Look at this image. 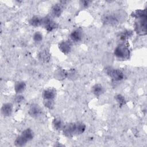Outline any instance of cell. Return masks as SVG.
<instances>
[{
  "label": "cell",
  "instance_id": "cell-1",
  "mask_svg": "<svg viewBox=\"0 0 147 147\" xmlns=\"http://www.w3.org/2000/svg\"><path fill=\"white\" fill-rule=\"evenodd\" d=\"M122 14L123 13H121L119 11H115L105 14L102 16V21L103 23L106 25H115L118 24L123 18Z\"/></svg>",
  "mask_w": 147,
  "mask_h": 147
},
{
  "label": "cell",
  "instance_id": "cell-2",
  "mask_svg": "<svg viewBox=\"0 0 147 147\" xmlns=\"http://www.w3.org/2000/svg\"><path fill=\"white\" fill-rule=\"evenodd\" d=\"M146 15L136 19L134 24V30L140 35L146 34Z\"/></svg>",
  "mask_w": 147,
  "mask_h": 147
},
{
  "label": "cell",
  "instance_id": "cell-3",
  "mask_svg": "<svg viewBox=\"0 0 147 147\" xmlns=\"http://www.w3.org/2000/svg\"><path fill=\"white\" fill-rule=\"evenodd\" d=\"M114 54L118 59L126 60L129 57L130 51L127 46L124 44H121L115 48Z\"/></svg>",
  "mask_w": 147,
  "mask_h": 147
},
{
  "label": "cell",
  "instance_id": "cell-4",
  "mask_svg": "<svg viewBox=\"0 0 147 147\" xmlns=\"http://www.w3.org/2000/svg\"><path fill=\"white\" fill-rule=\"evenodd\" d=\"M106 72L110 78L115 81H119L124 78L123 73L118 69L107 67L106 68Z\"/></svg>",
  "mask_w": 147,
  "mask_h": 147
},
{
  "label": "cell",
  "instance_id": "cell-5",
  "mask_svg": "<svg viewBox=\"0 0 147 147\" xmlns=\"http://www.w3.org/2000/svg\"><path fill=\"white\" fill-rule=\"evenodd\" d=\"M48 32H52L56 29L58 25L49 17H44L42 18V25Z\"/></svg>",
  "mask_w": 147,
  "mask_h": 147
},
{
  "label": "cell",
  "instance_id": "cell-6",
  "mask_svg": "<svg viewBox=\"0 0 147 147\" xmlns=\"http://www.w3.org/2000/svg\"><path fill=\"white\" fill-rule=\"evenodd\" d=\"M62 130L64 136L68 137L75 135V123H68L63 126Z\"/></svg>",
  "mask_w": 147,
  "mask_h": 147
},
{
  "label": "cell",
  "instance_id": "cell-7",
  "mask_svg": "<svg viewBox=\"0 0 147 147\" xmlns=\"http://www.w3.org/2000/svg\"><path fill=\"white\" fill-rule=\"evenodd\" d=\"M58 47L59 50L63 53L67 54L69 53L72 49V44L68 40H64L61 41Z\"/></svg>",
  "mask_w": 147,
  "mask_h": 147
},
{
  "label": "cell",
  "instance_id": "cell-8",
  "mask_svg": "<svg viewBox=\"0 0 147 147\" xmlns=\"http://www.w3.org/2000/svg\"><path fill=\"white\" fill-rule=\"evenodd\" d=\"M42 110L40 106L36 103L32 104L29 109V114L32 117H37L41 114Z\"/></svg>",
  "mask_w": 147,
  "mask_h": 147
},
{
  "label": "cell",
  "instance_id": "cell-9",
  "mask_svg": "<svg viewBox=\"0 0 147 147\" xmlns=\"http://www.w3.org/2000/svg\"><path fill=\"white\" fill-rule=\"evenodd\" d=\"M63 11V6L61 3H56L52 6L51 9V14L53 17H59Z\"/></svg>",
  "mask_w": 147,
  "mask_h": 147
},
{
  "label": "cell",
  "instance_id": "cell-10",
  "mask_svg": "<svg viewBox=\"0 0 147 147\" xmlns=\"http://www.w3.org/2000/svg\"><path fill=\"white\" fill-rule=\"evenodd\" d=\"M13 106L11 103H6L3 104L1 107L2 114L6 117L10 116L13 112Z\"/></svg>",
  "mask_w": 147,
  "mask_h": 147
},
{
  "label": "cell",
  "instance_id": "cell-11",
  "mask_svg": "<svg viewBox=\"0 0 147 147\" xmlns=\"http://www.w3.org/2000/svg\"><path fill=\"white\" fill-rule=\"evenodd\" d=\"M38 57L42 62L48 63L51 60V54L47 49H43L38 54Z\"/></svg>",
  "mask_w": 147,
  "mask_h": 147
},
{
  "label": "cell",
  "instance_id": "cell-12",
  "mask_svg": "<svg viewBox=\"0 0 147 147\" xmlns=\"http://www.w3.org/2000/svg\"><path fill=\"white\" fill-rule=\"evenodd\" d=\"M56 94V90L54 88H49L44 90L42 95L44 99H54Z\"/></svg>",
  "mask_w": 147,
  "mask_h": 147
},
{
  "label": "cell",
  "instance_id": "cell-13",
  "mask_svg": "<svg viewBox=\"0 0 147 147\" xmlns=\"http://www.w3.org/2000/svg\"><path fill=\"white\" fill-rule=\"evenodd\" d=\"M71 40L74 42H79L82 40L83 37L82 31L80 29H77L72 31L70 34Z\"/></svg>",
  "mask_w": 147,
  "mask_h": 147
},
{
  "label": "cell",
  "instance_id": "cell-14",
  "mask_svg": "<svg viewBox=\"0 0 147 147\" xmlns=\"http://www.w3.org/2000/svg\"><path fill=\"white\" fill-rule=\"evenodd\" d=\"M68 76V72L63 68H59L55 72V77L59 80H63Z\"/></svg>",
  "mask_w": 147,
  "mask_h": 147
},
{
  "label": "cell",
  "instance_id": "cell-15",
  "mask_svg": "<svg viewBox=\"0 0 147 147\" xmlns=\"http://www.w3.org/2000/svg\"><path fill=\"white\" fill-rule=\"evenodd\" d=\"M86 127L85 124L82 122L75 123V135H79L83 133Z\"/></svg>",
  "mask_w": 147,
  "mask_h": 147
},
{
  "label": "cell",
  "instance_id": "cell-16",
  "mask_svg": "<svg viewBox=\"0 0 147 147\" xmlns=\"http://www.w3.org/2000/svg\"><path fill=\"white\" fill-rule=\"evenodd\" d=\"M27 141L28 142L32 140L34 137V133L33 130L30 128H27L25 129L21 134Z\"/></svg>",
  "mask_w": 147,
  "mask_h": 147
},
{
  "label": "cell",
  "instance_id": "cell-17",
  "mask_svg": "<svg viewBox=\"0 0 147 147\" xmlns=\"http://www.w3.org/2000/svg\"><path fill=\"white\" fill-rule=\"evenodd\" d=\"M29 24L33 26H39L42 25V18L37 16H34L29 20Z\"/></svg>",
  "mask_w": 147,
  "mask_h": 147
},
{
  "label": "cell",
  "instance_id": "cell-18",
  "mask_svg": "<svg viewBox=\"0 0 147 147\" xmlns=\"http://www.w3.org/2000/svg\"><path fill=\"white\" fill-rule=\"evenodd\" d=\"M92 92L96 96H98L103 92V87L100 84H95L92 87Z\"/></svg>",
  "mask_w": 147,
  "mask_h": 147
},
{
  "label": "cell",
  "instance_id": "cell-19",
  "mask_svg": "<svg viewBox=\"0 0 147 147\" xmlns=\"http://www.w3.org/2000/svg\"><path fill=\"white\" fill-rule=\"evenodd\" d=\"M26 88V84L23 81H18L15 83L14 90L16 93L19 94L23 92Z\"/></svg>",
  "mask_w": 147,
  "mask_h": 147
},
{
  "label": "cell",
  "instance_id": "cell-20",
  "mask_svg": "<svg viewBox=\"0 0 147 147\" xmlns=\"http://www.w3.org/2000/svg\"><path fill=\"white\" fill-rule=\"evenodd\" d=\"M27 142L28 141L21 134H20L16 138L14 141V145L17 146H24Z\"/></svg>",
  "mask_w": 147,
  "mask_h": 147
},
{
  "label": "cell",
  "instance_id": "cell-21",
  "mask_svg": "<svg viewBox=\"0 0 147 147\" xmlns=\"http://www.w3.org/2000/svg\"><path fill=\"white\" fill-rule=\"evenodd\" d=\"M52 125L54 127L55 129L57 130H59L60 129H62L63 126V123H62V121L59 118H55L53 120V122H52Z\"/></svg>",
  "mask_w": 147,
  "mask_h": 147
},
{
  "label": "cell",
  "instance_id": "cell-22",
  "mask_svg": "<svg viewBox=\"0 0 147 147\" xmlns=\"http://www.w3.org/2000/svg\"><path fill=\"white\" fill-rule=\"evenodd\" d=\"M115 99L117 102L119 104V106H122L126 103V100L124 96L121 94H118L115 96Z\"/></svg>",
  "mask_w": 147,
  "mask_h": 147
},
{
  "label": "cell",
  "instance_id": "cell-23",
  "mask_svg": "<svg viewBox=\"0 0 147 147\" xmlns=\"http://www.w3.org/2000/svg\"><path fill=\"white\" fill-rule=\"evenodd\" d=\"M44 105L49 109H52L55 106L54 99H44Z\"/></svg>",
  "mask_w": 147,
  "mask_h": 147
},
{
  "label": "cell",
  "instance_id": "cell-24",
  "mask_svg": "<svg viewBox=\"0 0 147 147\" xmlns=\"http://www.w3.org/2000/svg\"><path fill=\"white\" fill-rule=\"evenodd\" d=\"M42 34L40 32H36L34 33L33 36V39L35 42H39L42 40Z\"/></svg>",
  "mask_w": 147,
  "mask_h": 147
},
{
  "label": "cell",
  "instance_id": "cell-25",
  "mask_svg": "<svg viewBox=\"0 0 147 147\" xmlns=\"http://www.w3.org/2000/svg\"><path fill=\"white\" fill-rule=\"evenodd\" d=\"M131 32L130 30H126L125 32H123L122 33H121L119 35V39L122 41H124L128 37H129L130 36H131Z\"/></svg>",
  "mask_w": 147,
  "mask_h": 147
},
{
  "label": "cell",
  "instance_id": "cell-26",
  "mask_svg": "<svg viewBox=\"0 0 147 147\" xmlns=\"http://www.w3.org/2000/svg\"><path fill=\"white\" fill-rule=\"evenodd\" d=\"M90 2L88 1H80V5L83 7H87L90 5Z\"/></svg>",
  "mask_w": 147,
  "mask_h": 147
},
{
  "label": "cell",
  "instance_id": "cell-27",
  "mask_svg": "<svg viewBox=\"0 0 147 147\" xmlns=\"http://www.w3.org/2000/svg\"><path fill=\"white\" fill-rule=\"evenodd\" d=\"M24 100V96H22V95H17L14 99V100L16 102H17V103H19V102H22V100Z\"/></svg>",
  "mask_w": 147,
  "mask_h": 147
}]
</instances>
